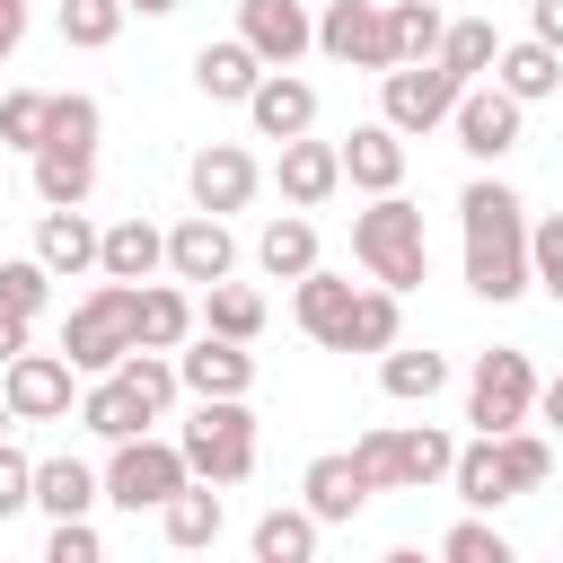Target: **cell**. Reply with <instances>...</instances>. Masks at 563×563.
I'll return each instance as SVG.
<instances>
[{
  "label": "cell",
  "mask_w": 563,
  "mask_h": 563,
  "mask_svg": "<svg viewBox=\"0 0 563 563\" xmlns=\"http://www.w3.org/2000/svg\"><path fill=\"white\" fill-rule=\"evenodd\" d=\"M528 35L563 53V0H528Z\"/></svg>",
  "instance_id": "cell-47"
},
{
  "label": "cell",
  "mask_w": 563,
  "mask_h": 563,
  "mask_svg": "<svg viewBox=\"0 0 563 563\" xmlns=\"http://www.w3.org/2000/svg\"><path fill=\"white\" fill-rule=\"evenodd\" d=\"M440 9L431 0H387V44H396V62H431L440 53Z\"/></svg>",
  "instance_id": "cell-37"
},
{
  "label": "cell",
  "mask_w": 563,
  "mask_h": 563,
  "mask_svg": "<svg viewBox=\"0 0 563 563\" xmlns=\"http://www.w3.org/2000/svg\"><path fill=\"white\" fill-rule=\"evenodd\" d=\"M299 501L317 510V528H352V519L369 510V475H361V457H352V449H325V457H308V475H299Z\"/></svg>",
  "instance_id": "cell-15"
},
{
  "label": "cell",
  "mask_w": 563,
  "mask_h": 563,
  "mask_svg": "<svg viewBox=\"0 0 563 563\" xmlns=\"http://www.w3.org/2000/svg\"><path fill=\"white\" fill-rule=\"evenodd\" d=\"M537 422H545V431H563V369H554V378H537Z\"/></svg>",
  "instance_id": "cell-49"
},
{
  "label": "cell",
  "mask_w": 563,
  "mask_h": 563,
  "mask_svg": "<svg viewBox=\"0 0 563 563\" xmlns=\"http://www.w3.org/2000/svg\"><path fill=\"white\" fill-rule=\"evenodd\" d=\"M97 273H106V282H158V273H167V229H150V220L97 229Z\"/></svg>",
  "instance_id": "cell-21"
},
{
  "label": "cell",
  "mask_w": 563,
  "mask_h": 563,
  "mask_svg": "<svg viewBox=\"0 0 563 563\" xmlns=\"http://www.w3.org/2000/svg\"><path fill=\"white\" fill-rule=\"evenodd\" d=\"M334 150H343V185H361V194H396L405 185V132L387 114L378 123H352Z\"/></svg>",
  "instance_id": "cell-17"
},
{
  "label": "cell",
  "mask_w": 563,
  "mask_h": 563,
  "mask_svg": "<svg viewBox=\"0 0 563 563\" xmlns=\"http://www.w3.org/2000/svg\"><path fill=\"white\" fill-rule=\"evenodd\" d=\"M106 449H114V457L97 466V484H106V501H114V510H132V519H141V510H158L176 484H194L176 440H150V431H132V440H106Z\"/></svg>",
  "instance_id": "cell-5"
},
{
  "label": "cell",
  "mask_w": 563,
  "mask_h": 563,
  "mask_svg": "<svg viewBox=\"0 0 563 563\" xmlns=\"http://www.w3.org/2000/svg\"><path fill=\"white\" fill-rule=\"evenodd\" d=\"M158 413L132 396V378L123 369H97L88 387H79V431H97V440H132V431H150Z\"/></svg>",
  "instance_id": "cell-23"
},
{
  "label": "cell",
  "mask_w": 563,
  "mask_h": 563,
  "mask_svg": "<svg viewBox=\"0 0 563 563\" xmlns=\"http://www.w3.org/2000/svg\"><path fill=\"white\" fill-rule=\"evenodd\" d=\"M123 9H141V18H167V9H176V0H123Z\"/></svg>",
  "instance_id": "cell-51"
},
{
  "label": "cell",
  "mask_w": 563,
  "mask_h": 563,
  "mask_svg": "<svg viewBox=\"0 0 563 563\" xmlns=\"http://www.w3.org/2000/svg\"><path fill=\"white\" fill-rule=\"evenodd\" d=\"M194 334V299H185V282L167 273V282H141V299H132V352H176Z\"/></svg>",
  "instance_id": "cell-22"
},
{
  "label": "cell",
  "mask_w": 563,
  "mask_h": 563,
  "mask_svg": "<svg viewBox=\"0 0 563 563\" xmlns=\"http://www.w3.org/2000/svg\"><path fill=\"white\" fill-rule=\"evenodd\" d=\"M176 378H185V396H246V387H255V352L194 325V334L176 343Z\"/></svg>",
  "instance_id": "cell-13"
},
{
  "label": "cell",
  "mask_w": 563,
  "mask_h": 563,
  "mask_svg": "<svg viewBox=\"0 0 563 563\" xmlns=\"http://www.w3.org/2000/svg\"><path fill=\"white\" fill-rule=\"evenodd\" d=\"M457 88H466V79H457L449 62H396V70H378V114H387L405 141H422V132L449 123Z\"/></svg>",
  "instance_id": "cell-7"
},
{
  "label": "cell",
  "mask_w": 563,
  "mask_h": 563,
  "mask_svg": "<svg viewBox=\"0 0 563 563\" xmlns=\"http://www.w3.org/2000/svg\"><path fill=\"white\" fill-rule=\"evenodd\" d=\"M246 123H255V141H299V132H317V88L299 70H264L246 88Z\"/></svg>",
  "instance_id": "cell-16"
},
{
  "label": "cell",
  "mask_w": 563,
  "mask_h": 563,
  "mask_svg": "<svg viewBox=\"0 0 563 563\" xmlns=\"http://www.w3.org/2000/svg\"><path fill=\"white\" fill-rule=\"evenodd\" d=\"M18 35H26V26H0V62H9V53H18Z\"/></svg>",
  "instance_id": "cell-52"
},
{
  "label": "cell",
  "mask_w": 563,
  "mask_h": 563,
  "mask_svg": "<svg viewBox=\"0 0 563 563\" xmlns=\"http://www.w3.org/2000/svg\"><path fill=\"white\" fill-rule=\"evenodd\" d=\"M493 79H501L519 106H545V97L563 88V53H554V44H537V35H519V44H501V53H493Z\"/></svg>",
  "instance_id": "cell-27"
},
{
  "label": "cell",
  "mask_w": 563,
  "mask_h": 563,
  "mask_svg": "<svg viewBox=\"0 0 563 563\" xmlns=\"http://www.w3.org/2000/svg\"><path fill=\"white\" fill-rule=\"evenodd\" d=\"M352 255H361V273H369V282H387L396 299H405V290H422V282H431L422 202H405V185H396V194H369V211H352Z\"/></svg>",
  "instance_id": "cell-2"
},
{
  "label": "cell",
  "mask_w": 563,
  "mask_h": 563,
  "mask_svg": "<svg viewBox=\"0 0 563 563\" xmlns=\"http://www.w3.org/2000/svg\"><path fill=\"white\" fill-rule=\"evenodd\" d=\"M88 194H97V150L44 141L35 150V202H88Z\"/></svg>",
  "instance_id": "cell-32"
},
{
  "label": "cell",
  "mask_w": 563,
  "mask_h": 563,
  "mask_svg": "<svg viewBox=\"0 0 563 563\" xmlns=\"http://www.w3.org/2000/svg\"><path fill=\"white\" fill-rule=\"evenodd\" d=\"M396 334H405V308H396V290H387V282L352 290V325H343V352H387Z\"/></svg>",
  "instance_id": "cell-35"
},
{
  "label": "cell",
  "mask_w": 563,
  "mask_h": 563,
  "mask_svg": "<svg viewBox=\"0 0 563 563\" xmlns=\"http://www.w3.org/2000/svg\"><path fill=\"white\" fill-rule=\"evenodd\" d=\"M9 422H18V413H9V396H0V440H9Z\"/></svg>",
  "instance_id": "cell-53"
},
{
  "label": "cell",
  "mask_w": 563,
  "mask_h": 563,
  "mask_svg": "<svg viewBox=\"0 0 563 563\" xmlns=\"http://www.w3.org/2000/svg\"><path fill=\"white\" fill-rule=\"evenodd\" d=\"M317 53H325V62H352V70H396L387 0H325V18H317Z\"/></svg>",
  "instance_id": "cell-10"
},
{
  "label": "cell",
  "mask_w": 563,
  "mask_h": 563,
  "mask_svg": "<svg viewBox=\"0 0 563 563\" xmlns=\"http://www.w3.org/2000/svg\"><path fill=\"white\" fill-rule=\"evenodd\" d=\"M457 238H466V290L510 308L528 290V202L501 176H475L457 194Z\"/></svg>",
  "instance_id": "cell-1"
},
{
  "label": "cell",
  "mask_w": 563,
  "mask_h": 563,
  "mask_svg": "<svg viewBox=\"0 0 563 563\" xmlns=\"http://www.w3.org/2000/svg\"><path fill=\"white\" fill-rule=\"evenodd\" d=\"M317 537H325V528H317V510L299 501V510H264L246 545H255V563H308V554H317Z\"/></svg>",
  "instance_id": "cell-34"
},
{
  "label": "cell",
  "mask_w": 563,
  "mask_h": 563,
  "mask_svg": "<svg viewBox=\"0 0 563 563\" xmlns=\"http://www.w3.org/2000/svg\"><path fill=\"white\" fill-rule=\"evenodd\" d=\"M352 290H361V282H343V273L308 264V273L290 282V317H299V334H308V343H325V352H343V325H352Z\"/></svg>",
  "instance_id": "cell-18"
},
{
  "label": "cell",
  "mask_w": 563,
  "mask_h": 563,
  "mask_svg": "<svg viewBox=\"0 0 563 563\" xmlns=\"http://www.w3.org/2000/svg\"><path fill=\"white\" fill-rule=\"evenodd\" d=\"M528 290H545L563 308V211L528 220Z\"/></svg>",
  "instance_id": "cell-41"
},
{
  "label": "cell",
  "mask_w": 563,
  "mask_h": 563,
  "mask_svg": "<svg viewBox=\"0 0 563 563\" xmlns=\"http://www.w3.org/2000/svg\"><path fill=\"white\" fill-rule=\"evenodd\" d=\"M44 299H53V273H44L35 255H9V264H0V308H18V317H44Z\"/></svg>",
  "instance_id": "cell-43"
},
{
  "label": "cell",
  "mask_w": 563,
  "mask_h": 563,
  "mask_svg": "<svg viewBox=\"0 0 563 563\" xmlns=\"http://www.w3.org/2000/svg\"><path fill=\"white\" fill-rule=\"evenodd\" d=\"M0 396H9V413L18 422H62L70 405H79V369L62 361V352H18V361H0Z\"/></svg>",
  "instance_id": "cell-9"
},
{
  "label": "cell",
  "mask_w": 563,
  "mask_h": 563,
  "mask_svg": "<svg viewBox=\"0 0 563 563\" xmlns=\"http://www.w3.org/2000/svg\"><path fill=\"white\" fill-rule=\"evenodd\" d=\"M44 563H97V528H88V519H53Z\"/></svg>",
  "instance_id": "cell-46"
},
{
  "label": "cell",
  "mask_w": 563,
  "mask_h": 563,
  "mask_svg": "<svg viewBox=\"0 0 563 563\" xmlns=\"http://www.w3.org/2000/svg\"><path fill=\"white\" fill-rule=\"evenodd\" d=\"M35 264H44L53 282L97 273V229H88V211H79V202H44V220H35Z\"/></svg>",
  "instance_id": "cell-20"
},
{
  "label": "cell",
  "mask_w": 563,
  "mask_h": 563,
  "mask_svg": "<svg viewBox=\"0 0 563 563\" xmlns=\"http://www.w3.org/2000/svg\"><path fill=\"white\" fill-rule=\"evenodd\" d=\"M220 528H229V501H220V484H202V475L158 501V537L185 545V554H194V545H220Z\"/></svg>",
  "instance_id": "cell-25"
},
{
  "label": "cell",
  "mask_w": 563,
  "mask_h": 563,
  "mask_svg": "<svg viewBox=\"0 0 563 563\" xmlns=\"http://www.w3.org/2000/svg\"><path fill=\"white\" fill-rule=\"evenodd\" d=\"M18 510H35V457L0 440V519H18Z\"/></svg>",
  "instance_id": "cell-45"
},
{
  "label": "cell",
  "mask_w": 563,
  "mask_h": 563,
  "mask_svg": "<svg viewBox=\"0 0 563 563\" xmlns=\"http://www.w3.org/2000/svg\"><path fill=\"white\" fill-rule=\"evenodd\" d=\"M440 554H449V563H510V537L475 510V519H457V528L440 537Z\"/></svg>",
  "instance_id": "cell-42"
},
{
  "label": "cell",
  "mask_w": 563,
  "mask_h": 563,
  "mask_svg": "<svg viewBox=\"0 0 563 563\" xmlns=\"http://www.w3.org/2000/svg\"><path fill=\"white\" fill-rule=\"evenodd\" d=\"M273 176H282V202H290V211H317V202L343 194V150L299 132V141H282V167H273Z\"/></svg>",
  "instance_id": "cell-19"
},
{
  "label": "cell",
  "mask_w": 563,
  "mask_h": 563,
  "mask_svg": "<svg viewBox=\"0 0 563 563\" xmlns=\"http://www.w3.org/2000/svg\"><path fill=\"white\" fill-rule=\"evenodd\" d=\"M255 264H264L273 282H299V273L317 264V220H308V211H273V220L255 229Z\"/></svg>",
  "instance_id": "cell-30"
},
{
  "label": "cell",
  "mask_w": 563,
  "mask_h": 563,
  "mask_svg": "<svg viewBox=\"0 0 563 563\" xmlns=\"http://www.w3.org/2000/svg\"><path fill=\"white\" fill-rule=\"evenodd\" d=\"M123 0H62V44H79V53H106L114 35H123Z\"/></svg>",
  "instance_id": "cell-39"
},
{
  "label": "cell",
  "mask_w": 563,
  "mask_h": 563,
  "mask_svg": "<svg viewBox=\"0 0 563 563\" xmlns=\"http://www.w3.org/2000/svg\"><path fill=\"white\" fill-rule=\"evenodd\" d=\"M238 35L255 44L264 70H290L317 44V18H308V0H238Z\"/></svg>",
  "instance_id": "cell-14"
},
{
  "label": "cell",
  "mask_w": 563,
  "mask_h": 563,
  "mask_svg": "<svg viewBox=\"0 0 563 563\" xmlns=\"http://www.w3.org/2000/svg\"><path fill=\"white\" fill-rule=\"evenodd\" d=\"M132 299H141V282H97V290L70 308L62 361H70L79 378H97V369H114V361L132 352Z\"/></svg>",
  "instance_id": "cell-4"
},
{
  "label": "cell",
  "mask_w": 563,
  "mask_h": 563,
  "mask_svg": "<svg viewBox=\"0 0 563 563\" xmlns=\"http://www.w3.org/2000/svg\"><path fill=\"white\" fill-rule=\"evenodd\" d=\"M114 369H123V378H132V396H141V405H150V413H167V405H176V396H185V378H176V352H123V361H114Z\"/></svg>",
  "instance_id": "cell-40"
},
{
  "label": "cell",
  "mask_w": 563,
  "mask_h": 563,
  "mask_svg": "<svg viewBox=\"0 0 563 563\" xmlns=\"http://www.w3.org/2000/svg\"><path fill=\"white\" fill-rule=\"evenodd\" d=\"M167 273L194 282V290H202V282H229V273H238V238H229V220H220V211H185V220L167 229Z\"/></svg>",
  "instance_id": "cell-12"
},
{
  "label": "cell",
  "mask_w": 563,
  "mask_h": 563,
  "mask_svg": "<svg viewBox=\"0 0 563 563\" xmlns=\"http://www.w3.org/2000/svg\"><path fill=\"white\" fill-rule=\"evenodd\" d=\"M466 422H475V431L537 422V361H528L519 343H493V352H475V369H466Z\"/></svg>",
  "instance_id": "cell-6"
},
{
  "label": "cell",
  "mask_w": 563,
  "mask_h": 563,
  "mask_svg": "<svg viewBox=\"0 0 563 563\" xmlns=\"http://www.w3.org/2000/svg\"><path fill=\"white\" fill-rule=\"evenodd\" d=\"M255 185H264V167H255V150H238V141H202L194 158H185V194H194V211H246L255 202Z\"/></svg>",
  "instance_id": "cell-11"
},
{
  "label": "cell",
  "mask_w": 563,
  "mask_h": 563,
  "mask_svg": "<svg viewBox=\"0 0 563 563\" xmlns=\"http://www.w3.org/2000/svg\"><path fill=\"white\" fill-rule=\"evenodd\" d=\"M176 449H185V475H202L220 493L246 484L255 475V413H246V396H194Z\"/></svg>",
  "instance_id": "cell-3"
},
{
  "label": "cell",
  "mask_w": 563,
  "mask_h": 563,
  "mask_svg": "<svg viewBox=\"0 0 563 563\" xmlns=\"http://www.w3.org/2000/svg\"><path fill=\"white\" fill-rule=\"evenodd\" d=\"M264 79V62H255V44L246 35H220V44H202L194 53V88L211 97V106H246V88Z\"/></svg>",
  "instance_id": "cell-26"
},
{
  "label": "cell",
  "mask_w": 563,
  "mask_h": 563,
  "mask_svg": "<svg viewBox=\"0 0 563 563\" xmlns=\"http://www.w3.org/2000/svg\"><path fill=\"white\" fill-rule=\"evenodd\" d=\"M35 343V317H18V308H0V361H18Z\"/></svg>",
  "instance_id": "cell-48"
},
{
  "label": "cell",
  "mask_w": 563,
  "mask_h": 563,
  "mask_svg": "<svg viewBox=\"0 0 563 563\" xmlns=\"http://www.w3.org/2000/svg\"><path fill=\"white\" fill-rule=\"evenodd\" d=\"M194 325H202V334H229V343H255V334H264V290H246V282H202Z\"/></svg>",
  "instance_id": "cell-31"
},
{
  "label": "cell",
  "mask_w": 563,
  "mask_h": 563,
  "mask_svg": "<svg viewBox=\"0 0 563 563\" xmlns=\"http://www.w3.org/2000/svg\"><path fill=\"white\" fill-rule=\"evenodd\" d=\"M449 484H457V501H466V510H501V501H519V493H510V475H501V449H493V431L457 440V457H449Z\"/></svg>",
  "instance_id": "cell-28"
},
{
  "label": "cell",
  "mask_w": 563,
  "mask_h": 563,
  "mask_svg": "<svg viewBox=\"0 0 563 563\" xmlns=\"http://www.w3.org/2000/svg\"><path fill=\"white\" fill-rule=\"evenodd\" d=\"M44 132H53V97L44 88H9L0 97V150H44Z\"/></svg>",
  "instance_id": "cell-38"
},
{
  "label": "cell",
  "mask_w": 563,
  "mask_h": 563,
  "mask_svg": "<svg viewBox=\"0 0 563 563\" xmlns=\"http://www.w3.org/2000/svg\"><path fill=\"white\" fill-rule=\"evenodd\" d=\"M378 387H387L396 405H431V396L449 387V361H440V352H413V343L396 334V343L378 352Z\"/></svg>",
  "instance_id": "cell-33"
},
{
  "label": "cell",
  "mask_w": 563,
  "mask_h": 563,
  "mask_svg": "<svg viewBox=\"0 0 563 563\" xmlns=\"http://www.w3.org/2000/svg\"><path fill=\"white\" fill-rule=\"evenodd\" d=\"M387 457H396V493H422V484H449L457 440L440 422H387Z\"/></svg>",
  "instance_id": "cell-24"
},
{
  "label": "cell",
  "mask_w": 563,
  "mask_h": 563,
  "mask_svg": "<svg viewBox=\"0 0 563 563\" xmlns=\"http://www.w3.org/2000/svg\"><path fill=\"white\" fill-rule=\"evenodd\" d=\"M519 123H528V106H519L501 79H466L457 106H449V132H457V150H466L475 167H501V158L519 150Z\"/></svg>",
  "instance_id": "cell-8"
},
{
  "label": "cell",
  "mask_w": 563,
  "mask_h": 563,
  "mask_svg": "<svg viewBox=\"0 0 563 563\" xmlns=\"http://www.w3.org/2000/svg\"><path fill=\"white\" fill-rule=\"evenodd\" d=\"M0 26H26V0H0Z\"/></svg>",
  "instance_id": "cell-50"
},
{
  "label": "cell",
  "mask_w": 563,
  "mask_h": 563,
  "mask_svg": "<svg viewBox=\"0 0 563 563\" xmlns=\"http://www.w3.org/2000/svg\"><path fill=\"white\" fill-rule=\"evenodd\" d=\"M493 53H501L493 18H457V26H440V53H431V62H449L457 79H484V70H493Z\"/></svg>",
  "instance_id": "cell-36"
},
{
  "label": "cell",
  "mask_w": 563,
  "mask_h": 563,
  "mask_svg": "<svg viewBox=\"0 0 563 563\" xmlns=\"http://www.w3.org/2000/svg\"><path fill=\"white\" fill-rule=\"evenodd\" d=\"M97 132H106V114H97V97H79V88H62V97H53V132H44V141H79V150H97Z\"/></svg>",
  "instance_id": "cell-44"
},
{
  "label": "cell",
  "mask_w": 563,
  "mask_h": 563,
  "mask_svg": "<svg viewBox=\"0 0 563 563\" xmlns=\"http://www.w3.org/2000/svg\"><path fill=\"white\" fill-rule=\"evenodd\" d=\"M97 501H106V484H97L88 457H35V510H53V519H88Z\"/></svg>",
  "instance_id": "cell-29"
}]
</instances>
